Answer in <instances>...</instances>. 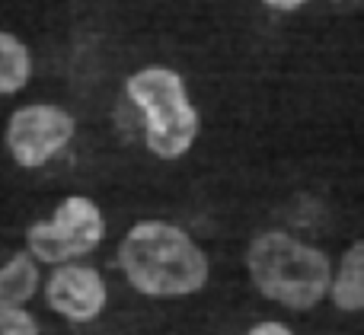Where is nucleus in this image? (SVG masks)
I'll list each match as a JSON object with an SVG mask.
<instances>
[{"instance_id":"nucleus-3","label":"nucleus","mask_w":364,"mask_h":335,"mask_svg":"<svg viewBox=\"0 0 364 335\" xmlns=\"http://www.w3.org/2000/svg\"><path fill=\"white\" fill-rule=\"evenodd\" d=\"M125 93L144 119V144L154 157L179 160L192 150L198 138V109L176 70L144 67L128 77Z\"/></svg>"},{"instance_id":"nucleus-10","label":"nucleus","mask_w":364,"mask_h":335,"mask_svg":"<svg viewBox=\"0 0 364 335\" xmlns=\"http://www.w3.org/2000/svg\"><path fill=\"white\" fill-rule=\"evenodd\" d=\"M0 335H42V329L26 307H0Z\"/></svg>"},{"instance_id":"nucleus-6","label":"nucleus","mask_w":364,"mask_h":335,"mask_svg":"<svg viewBox=\"0 0 364 335\" xmlns=\"http://www.w3.org/2000/svg\"><path fill=\"white\" fill-rule=\"evenodd\" d=\"M42 291L48 310L77 326L100 319L109 304L106 278L100 275V268L83 265V262H68V265L51 268Z\"/></svg>"},{"instance_id":"nucleus-8","label":"nucleus","mask_w":364,"mask_h":335,"mask_svg":"<svg viewBox=\"0 0 364 335\" xmlns=\"http://www.w3.org/2000/svg\"><path fill=\"white\" fill-rule=\"evenodd\" d=\"M42 287L38 262L26 249L13 253L0 265V307H26Z\"/></svg>"},{"instance_id":"nucleus-9","label":"nucleus","mask_w":364,"mask_h":335,"mask_svg":"<svg viewBox=\"0 0 364 335\" xmlns=\"http://www.w3.org/2000/svg\"><path fill=\"white\" fill-rule=\"evenodd\" d=\"M32 77V55L13 32L0 29V96H13L29 83Z\"/></svg>"},{"instance_id":"nucleus-2","label":"nucleus","mask_w":364,"mask_h":335,"mask_svg":"<svg viewBox=\"0 0 364 335\" xmlns=\"http://www.w3.org/2000/svg\"><path fill=\"white\" fill-rule=\"evenodd\" d=\"M246 272L256 291L284 310H314L329 297L333 285L329 256L284 230H265L250 243Z\"/></svg>"},{"instance_id":"nucleus-11","label":"nucleus","mask_w":364,"mask_h":335,"mask_svg":"<svg viewBox=\"0 0 364 335\" xmlns=\"http://www.w3.org/2000/svg\"><path fill=\"white\" fill-rule=\"evenodd\" d=\"M246 335H294V329L288 323H282V319H262V323L250 326Z\"/></svg>"},{"instance_id":"nucleus-1","label":"nucleus","mask_w":364,"mask_h":335,"mask_svg":"<svg viewBox=\"0 0 364 335\" xmlns=\"http://www.w3.org/2000/svg\"><path fill=\"white\" fill-rule=\"evenodd\" d=\"M119 268L144 297H192L211 278L208 253L170 221H138L119 243Z\"/></svg>"},{"instance_id":"nucleus-7","label":"nucleus","mask_w":364,"mask_h":335,"mask_svg":"<svg viewBox=\"0 0 364 335\" xmlns=\"http://www.w3.org/2000/svg\"><path fill=\"white\" fill-rule=\"evenodd\" d=\"M329 300L342 313H364V240L352 243L333 268Z\"/></svg>"},{"instance_id":"nucleus-12","label":"nucleus","mask_w":364,"mask_h":335,"mask_svg":"<svg viewBox=\"0 0 364 335\" xmlns=\"http://www.w3.org/2000/svg\"><path fill=\"white\" fill-rule=\"evenodd\" d=\"M265 6H272V10H301L307 0H262Z\"/></svg>"},{"instance_id":"nucleus-4","label":"nucleus","mask_w":364,"mask_h":335,"mask_svg":"<svg viewBox=\"0 0 364 335\" xmlns=\"http://www.w3.org/2000/svg\"><path fill=\"white\" fill-rule=\"evenodd\" d=\"M106 240V214L100 204L87 195H68L58 202L55 214L45 221L29 224L26 230V253L38 262V265H68Z\"/></svg>"},{"instance_id":"nucleus-5","label":"nucleus","mask_w":364,"mask_h":335,"mask_svg":"<svg viewBox=\"0 0 364 335\" xmlns=\"http://www.w3.org/2000/svg\"><path fill=\"white\" fill-rule=\"evenodd\" d=\"M74 134L77 121L68 109L51 106V102H29L10 115L4 141L16 166L42 170L74 141Z\"/></svg>"}]
</instances>
